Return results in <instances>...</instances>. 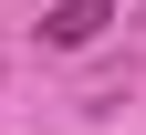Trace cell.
<instances>
[{
  "mask_svg": "<svg viewBox=\"0 0 146 135\" xmlns=\"http://www.w3.org/2000/svg\"><path fill=\"white\" fill-rule=\"evenodd\" d=\"M104 21H115V0H52V11H42V52H84V42H104Z\"/></svg>",
  "mask_w": 146,
  "mask_h": 135,
  "instance_id": "6da1fadb",
  "label": "cell"
}]
</instances>
